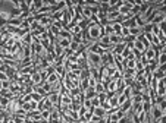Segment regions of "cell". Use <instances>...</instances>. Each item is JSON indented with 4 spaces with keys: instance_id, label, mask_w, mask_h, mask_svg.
Masks as SVG:
<instances>
[{
    "instance_id": "1",
    "label": "cell",
    "mask_w": 166,
    "mask_h": 123,
    "mask_svg": "<svg viewBox=\"0 0 166 123\" xmlns=\"http://www.w3.org/2000/svg\"><path fill=\"white\" fill-rule=\"evenodd\" d=\"M157 54H159V49H157V47H151V46H150L149 49L146 50V53H144L143 56L147 59V62H150V60H154V59L157 57Z\"/></svg>"
},
{
    "instance_id": "2",
    "label": "cell",
    "mask_w": 166,
    "mask_h": 123,
    "mask_svg": "<svg viewBox=\"0 0 166 123\" xmlns=\"http://www.w3.org/2000/svg\"><path fill=\"white\" fill-rule=\"evenodd\" d=\"M49 101L53 104V107H58L59 108V100H60V92H50L47 95Z\"/></svg>"
},
{
    "instance_id": "3",
    "label": "cell",
    "mask_w": 166,
    "mask_h": 123,
    "mask_svg": "<svg viewBox=\"0 0 166 123\" xmlns=\"http://www.w3.org/2000/svg\"><path fill=\"white\" fill-rule=\"evenodd\" d=\"M91 111H93V114L97 116V117H100V119L106 116V110H104L103 107H100V106H99V107H93Z\"/></svg>"
},
{
    "instance_id": "4",
    "label": "cell",
    "mask_w": 166,
    "mask_h": 123,
    "mask_svg": "<svg viewBox=\"0 0 166 123\" xmlns=\"http://www.w3.org/2000/svg\"><path fill=\"white\" fill-rule=\"evenodd\" d=\"M26 117H28V119H31V120H34V122H38V120H41V111H38V110L30 111Z\"/></svg>"
},
{
    "instance_id": "5",
    "label": "cell",
    "mask_w": 166,
    "mask_h": 123,
    "mask_svg": "<svg viewBox=\"0 0 166 123\" xmlns=\"http://www.w3.org/2000/svg\"><path fill=\"white\" fill-rule=\"evenodd\" d=\"M109 43H110V46H118V44H121V43H124V38L122 37H119V35H110L109 37Z\"/></svg>"
},
{
    "instance_id": "6",
    "label": "cell",
    "mask_w": 166,
    "mask_h": 123,
    "mask_svg": "<svg viewBox=\"0 0 166 123\" xmlns=\"http://www.w3.org/2000/svg\"><path fill=\"white\" fill-rule=\"evenodd\" d=\"M118 88V81H109V84L106 85V92H110V94H115Z\"/></svg>"
},
{
    "instance_id": "7",
    "label": "cell",
    "mask_w": 166,
    "mask_h": 123,
    "mask_svg": "<svg viewBox=\"0 0 166 123\" xmlns=\"http://www.w3.org/2000/svg\"><path fill=\"white\" fill-rule=\"evenodd\" d=\"M34 43V38H33V34H26L24 38H22V41H21V46H33Z\"/></svg>"
},
{
    "instance_id": "8",
    "label": "cell",
    "mask_w": 166,
    "mask_h": 123,
    "mask_svg": "<svg viewBox=\"0 0 166 123\" xmlns=\"http://www.w3.org/2000/svg\"><path fill=\"white\" fill-rule=\"evenodd\" d=\"M31 82H33L34 85H41V84H43L41 75L38 73V72H34V73L31 75Z\"/></svg>"
},
{
    "instance_id": "9",
    "label": "cell",
    "mask_w": 166,
    "mask_h": 123,
    "mask_svg": "<svg viewBox=\"0 0 166 123\" xmlns=\"http://www.w3.org/2000/svg\"><path fill=\"white\" fill-rule=\"evenodd\" d=\"M125 47H126V43H121V44H118V46L113 47L112 53H113V54H122V51L125 50Z\"/></svg>"
},
{
    "instance_id": "10",
    "label": "cell",
    "mask_w": 166,
    "mask_h": 123,
    "mask_svg": "<svg viewBox=\"0 0 166 123\" xmlns=\"http://www.w3.org/2000/svg\"><path fill=\"white\" fill-rule=\"evenodd\" d=\"M60 81V76H59L58 73H56V72H55V73H51V75H49V76H47V84H50V85H53V84H56V82H59Z\"/></svg>"
},
{
    "instance_id": "11",
    "label": "cell",
    "mask_w": 166,
    "mask_h": 123,
    "mask_svg": "<svg viewBox=\"0 0 166 123\" xmlns=\"http://www.w3.org/2000/svg\"><path fill=\"white\" fill-rule=\"evenodd\" d=\"M94 91H96V94L99 95V94H101V92H106V87H104V85L99 81L96 85H94Z\"/></svg>"
},
{
    "instance_id": "12",
    "label": "cell",
    "mask_w": 166,
    "mask_h": 123,
    "mask_svg": "<svg viewBox=\"0 0 166 123\" xmlns=\"http://www.w3.org/2000/svg\"><path fill=\"white\" fill-rule=\"evenodd\" d=\"M22 53L25 57H31L33 56V47L31 46H22Z\"/></svg>"
},
{
    "instance_id": "13",
    "label": "cell",
    "mask_w": 166,
    "mask_h": 123,
    "mask_svg": "<svg viewBox=\"0 0 166 123\" xmlns=\"http://www.w3.org/2000/svg\"><path fill=\"white\" fill-rule=\"evenodd\" d=\"M22 21L21 19H9L8 21V26H15V28H21Z\"/></svg>"
},
{
    "instance_id": "14",
    "label": "cell",
    "mask_w": 166,
    "mask_h": 123,
    "mask_svg": "<svg viewBox=\"0 0 166 123\" xmlns=\"http://www.w3.org/2000/svg\"><path fill=\"white\" fill-rule=\"evenodd\" d=\"M19 10H22V12H30V3H28V0L19 2Z\"/></svg>"
},
{
    "instance_id": "15",
    "label": "cell",
    "mask_w": 166,
    "mask_h": 123,
    "mask_svg": "<svg viewBox=\"0 0 166 123\" xmlns=\"http://www.w3.org/2000/svg\"><path fill=\"white\" fill-rule=\"evenodd\" d=\"M140 34H143V28H140V26H134V28H129V35L138 37Z\"/></svg>"
},
{
    "instance_id": "16",
    "label": "cell",
    "mask_w": 166,
    "mask_h": 123,
    "mask_svg": "<svg viewBox=\"0 0 166 123\" xmlns=\"http://www.w3.org/2000/svg\"><path fill=\"white\" fill-rule=\"evenodd\" d=\"M0 97H6V98H9V100L15 98L13 94L10 92V90H0Z\"/></svg>"
},
{
    "instance_id": "17",
    "label": "cell",
    "mask_w": 166,
    "mask_h": 123,
    "mask_svg": "<svg viewBox=\"0 0 166 123\" xmlns=\"http://www.w3.org/2000/svg\"><path fill=\"white\" fill-rule=\"evenodd\" d=\"M33 92H35V94H38V95H41V97H46V95H47V94L44 92V90L41 88V85H34Z\"/></svg>"
},
{
    "instance_id": "18",
    "label": "cell",
    "mask_w": 166,
    "mask_h": 123,
    "mask_svg": "<svg viewBox=\"0 0 166 123\" xmlns=\"http://www.w3.org/2000/svg\"><path fill=\"white\" fill-rule=\"evenodd\" d=\"M58 38H72V34L69 32V31H66L65 28L63 29H60V32H59V37Z\"/></svg>"
},
{
    "instance_id": "19",
    "label": "cell",
    "mask_w": 166,
    "mask_h": 123,
    "mask_svg": "<svg viewBox=\"0 0 166 123\" xmlns=\"http://www.w3.org/2000/svg\"><path fill=\"white\" fill-rule=\"evenodd\" d=\"M79 46H81L79 43H76V41L72 40V41H71V46H69V50H71L72 53H76V51L79 50Z\"/></svg>"
},
{
    "instance_id": "20",
    "label": "cell",
    "mask_w": 166,
    "mask_h": 123,
    "mask_svg": "<svg viewBox=\"0 0 166 123\" xmlns=\"http://www.w3.org/2000/svg\"><path fill=\"white\" fill-rule=\"evenodd\" d=\"M112 29H113V32H115V35H119V37H121V31H122V25H121V24H112Z\"/></svg>"
},
{
    "instance_id": "21",
    "label": "cell",
    "mask_w": 166,
    "mask_h": 123,
    "mask_svg": "<svg viewBox=\"0 0 166 123\" xmlns=\"http://www.w3.org/2000/svg\"><path fill=\"white\" fill-rule=\"evenodd\" d=\"M0 19L9 21V19H10V12H9V10H3V9H2V12H0Z\"/></svg>"
},
{
    "instance_id": "22",
    "label": "cell",
    "mask_w": 166,
    "mask_h": 123,
    "mask_svg": "<svg viewBox=\"0 0 166 123\" xmlns=\"http://www.w3.org/2000/svg\"><path fill=\"white\" fill-rule=\"evenodd\" d=\"M53 108H56V107H53V104H51L49 101V98L46 97V98H44V108H43V110H53Z\"/></svg>"
},
{
    "instance_id": "23",
    "label": "cell",
    "mask_w": 166,
    "mask_h": 123,
    "mask_svg": "<svg viewBox=\"0 0 166 123\" xmlns=\"http://www.w3.org/2000/svg\"><path fill=\"white\" fill-rule=\"evenodd\" d=\"M97 100H99L100 104L104 103V101H108V92H101V94H99V95H97Z\"/></svg>"
},
{
    "instance_id": "24",
    "label": "cell",
    "mask_w": 166,
    "mask_h": 123,
    "mask_svg": "<svg viewBox=\"0 0 166 123\" xmlns=\"http://www.w3.org/2000/svg\"><path fill=\"white\" fill-rule=\"evenodd\" d=\"M50 114H51V110H43L41 111V119L50 120Z\"/></svg>"
},
{
    "instance_id": "25",
    "label": "cell",
    "mask_w": 166,
    "mask_h": 123,
    "mask_svg": "<svg viewBox=\"0 0 166 123\" xmlns=\"http://www.w3.org/2000/svg\"><path fill=\"white\" fill-rule=\"evenodd\" d=\"M13 116H16V117H22V119H26V116H28V113H25V111L22 110V108H19V110H18V111H16V113H15Z\"/></svg>"
},
{
    "instance_id": "26",
    "label": "cell",
    "mask_w": 166,
    "mask_h": 123,
    "mask_svg": "<svg viewBox=\"0 0 166 123\" xmlns=\"http://www.w3.org/2000/svg\"><path fill=\"white\" fill-rule=\"evenodd\" d=\"M83 107H85L87 110H91V108H93L91 100H84V101H83Z\"/></svg>"
},
{
    "instance_id": "27",
    "label": "cell",
    "mask_w": 166,
    "mask_h": 123,
    "mask_svg": "<svg viewBox=\"0 0 166 123\" xmlns=\"http://www.w3.org/2000/svg\"><path fill=\"white\" fill-rule=\"evenodd\" d=\"M128 35H129V29H128V28H124V26H122V31H121V37H122V38H126Z\"/></svg>"
},
{
    "instance_id": "28",
    "label": "cell",
    "mask_w": 166,
    "mask_h": 123,
    "mask_svg": "<svg viewBox=\"0 0 166 123\" xmlns=\"http://www.w3.org/2000/svg\"><path fill=\"white\" fill-rule=\"evenodd\" d=\"M9 87H10V81H3L2 82V90H9Z\"/></svg>"
},
{
    "instance_id": "29",
    "label": "cell",
    "mask_w": 166,
    "mask_h": 123,
    "mask_svg": "<svg viewBox=\"0 0 166 123\" xmlns=\"http://www.w3.org/2000/svg\"><path fill=\"white\" fill-rule=\"evenodd\" d=\"M53 26H56L58 29H63V25H62L60 21H55V22H53Z\"/></svg>"
},
{
    "instance_id": "30",
    "label": "cell",
    "mask_w": 166,
    "mask_h": 123,
    "mask_svg": "<svg viewBox=\"0 0 166 123\" xmlns=\"http://www.w3.org/2000/svg\"><path fill=\"white\" fill-rule=\"evenodd\" d=\"M9 78H8V75L6 73H3V72H0V81L3 82V81H8Z\"/></svg>"
},
{
    "instance_id": "31",
    "label": "cell",
    "mask_w": 166,
    "mask_h": 123,
    "mask_svg": "<svg viewBox=\"0 0 166 123\" xmlns=\"http://www.w3.org/2000/svg\"><path fill=\"white\" fill-rule=\"evenodd\" d=\"M13 120H15V123H24L25 119H22V117H16V116H13Z\"/></svg>"
},
{
    "instance_id": "32",
    "label": "cell",
    "mask_w": 166,
    "mask_h": 123,
    "mask_svg": "<svg viewBox=\"0 0 166 123\" xmlns=\"http://www.w3.org/2000/svg\"><path fill=\"white\" fill-rule=\"evenodd\" d=\"M6 70H8V65H0V72H3V73H6Z\"/></svg>"
},
{
    "instance_id": "33",
    "label": "cell",
    "mask_w": 166,
    "mask_h": 123,
    "mask_svg": "<svg viewBox=\"0 0 166 123\" xmlns=\"http://www.w3.org/2000/svg\"><path fill=\"white\" fill-rule=\"evenodd\" d=\"M0 65H3V59L0 57Z\"/></svg>"
},
{
    "instance_id": "34",
    "label": "cell",
    "mask_w": 166,
    "mask_h": 123,
    "mask_svg": "<svg viewBox=\"0 0 166 123\" xmlns=\"http://www.w3.org/2000/svg\"><path fill=\"white\" fill-rule=\"evenodd\" d=\"M0 90H2V81H0Z\"/></svg>"
}]
</instances>
